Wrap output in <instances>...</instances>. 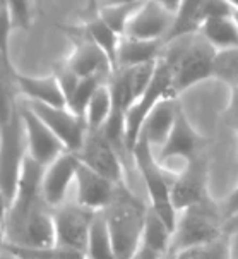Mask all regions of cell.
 <instances>
[{
  "label": "cell",
  "instance_id": "obj_42",
  "mask_svg": "<svg viewBox=\"0 0 238 259\" xmlns=\"http://www.w3.org/2000/svg\"><path fill=\"white\" fill-rule=\"evenodd\" d=\"M228 4L233 7V11H238V0H228Z\"/></svg>",
  "mask_w": 238,
  "mask_h": 259
},
{
  "label": "cell",
  "instance_id": "obj_17",
  "mask_svg": "<svg viewBox=\"0 0 238 259\" xmlns=\"http://www.w3.org/2000/svg\"><path fill=\"white\" fill-rule=\"evenodd\" d=\"M64 62L67 64L79 77L101 76L105 79H110L112 74L117 71L112 59H110L96 43H92L91 39H87L84 36H81V39L76 43L74 50L70 52V55Z\"/></svg>",
  "mask_w": 238,
  "mask_h": 259
},
{
  "label": "cell",
  "instance_id": "obj_14",
  "mask_svg": "<svg viewBox=\"0 0 238 259\" xmlns=\"http://www.w3.org/2000/svg\"><path fill=\"white\" fill-rule=\"evenodd\" d=\"M204 146H206V139L194 129V125L188 120L183 107L178 103L171 133L168 136V139H166V143L158 151L156 156L158 161L165 163V161L173 160V158H183L187 161L188 158L201 155Z\"/></svg>",
  "mask_w": 238,
  "mask_h": 259
},
{
  "label": "cell",
  "instance_id": "obj_10",
  "mask_svg": "<svg viewBox=\"0 0 238 259\" xmlns=\"http://www.w3.org/2000/svg\"><path fill=\"white\" fill-rule=\"evenodd\" d=\"M79 160L94 172L105 175L115 184H123V165L120 160V151L113 146L103 131H89L84 138L81 149L76 153Z\"/></svg>",
  "mask_w": 238,
  "mask_h": 259
},
{
  "label": "cell",
  "instance_id": "obj_39",
  "mask_svg": "<svg viewBox=\"0 0 238 259\" xmlns=\"http://www.w3.org/2000/svg\"><path fill=\"white\" fill-rule=\"evenodd\" d=\"M160 6H163L166 9V11L173 12V14H177V11L180 9V4H182V0H156Z\"/></svg>",
  "mask_w": 238,
  "mask_h": 259
},
{
  "label": "cell",
  "instance_id": "obj_8",
  "mask_svg": "<svg viewBox=\"0 0 238 259\" xmlns=\"http://www.w3.org/2000/svg\"><path fill=\"white\" fill-rule=\"evenodd\" d=\"M94 213V209L86 208L77 201L76 203L65 201L64 204L54 208L55 244L86 252Z\"/></svg>",
  "mask_w": 238,
  "mask_h": 259
},
{
  "label": "cell",
  "instance_id": "obj_44",
  "mask_svg": "<svg viewBox=\"0 0 238 259\" xmlns=\"http://www.w3.org/2000/svg\"><path fill=\"white\" fill-rule=\"evenodd\" d=\"M233 19H235L238 24V11H233Z\"/></svg>",
  "mask_w": 238,
  "mask_h": 259
},
{
  "label": "cell",
  "instance_id": "obj_1",
  "mask_svg": "<svg viewBox=\"0 0 238 259\" xmlns=\"http://www.w3.org/2000/svg\"><path fill=\"white\" fill-rule=\"evenodd\" d=\"M2 245L12 247H50L55 245L54 208L41 192L17 191L4 222Z\"/></svg>",
  "mask_w": 238,
  "mask_h": 259
},
{
  "label": "cell",
  "instance_id": "obj_33",
  "mask_svg": "<svg viewBox=\"0 0 238 259\" xmlns=\"http://www.w3.org/2000/svg\"><path fill=\"white\" fill-rule=\"evenodd\" d=\"M16 28H28L31 24V0H7Z\"/></svg>",
  "mask_w": 238,
  "mask_h": 259
},
{
  "label": "cell",
  "instance_id": "obj_16",
  "mask_svg": "<svg viewBox=\"0 0 238 259\" xmlns=\"http://www.w3.org/2000/svg\"><path fill=\"white\" fill-rule=\"evenodd\" d=\"M76 201L79 204L89 209L100 211L112 203L117 194L120 184L110 181L105 175L94 172L87 165L79 160L77 174H76Z\"/></svg>",
  "mask_w": 238,
  "mask_h": 259
},
{
  "label": "cell",
  "instance_id": "obj_30",
  "mask_svg": "<svg viewBox=\"0 0 238 259\" xmlns=\"http://www.w3.org/2000/svg\"><path fill=\"white\" fill-rule=\"evenodd\" d=\"M140 2L134 4H120V2H108L100 9L98 16L107 23L110 28L115 29V31L123 36L127 28V23L132 17V14L135 12V9L139 7Z\"/></svg>",
  "mask_w": 238,
  "mask_h": 259
},
{
  "label": "cell",
  "instance_id": "obj_35",
  "mask_svg": "<svg viewBox=\"0 0 238 259\" xmlns=\"http://www.w3.org/2000/svg\"><path fill=\"white\" fill-rule=\"evenodd\" d=\"M228 223H233V227L226 225V234L230 235L231 240V247H233V259H238V214L236 217L226 220Z\"/></svg>",
  "mask_w": 238,
  "mask_h": 259
},
{
  "label": "cell",
  "instance_id": "obj_45",
  "mask_svg": "<svg viewBox=\"0 0 238 259\" xmlns=\"http://www.w3.org/2000/svg\"><path fill=\"white\" fill-rule=\"evenodd\" d=\"M165 259H173V257H171V256H170V254H168V256H166Z\"/></svg>",
  "mask_w": 238,
  "mask_h": 259
},
{
  "label": "cell",
  "instance_id": "obj_22",
  "mask_svg": "<svg viewBox=\"0 0 238 259\" xmlns=\"http://www.w3.org/2000/svg\"><path fill=\"white\" fill-rule=\"evenodd\" d=\"M199 31L204 34L206 39L216 50H230L238 48V24L233 16L216 17V19L206 21L201 26Z\"/></svg>",
  "mask_w": 238,
  "mask_h": 259
},
{
  "label": "cell",
  "instance_id": "obj_27",
  "mask_svg": "<svg viewBox=\"0 0 238 259\" xmlns=\"http://www.w3.org/2000/svg\"><path fill=\"white\" fill-rule=\"evenodd\" d=\"M108 81L103 82V84L94 91V95H92L91 102L86 108L84 118H86V124L89 131L101 129V127L105 125V122L108 120L110 113H112L113 100H112V90H110Z\"/></svg>",
  "mask_w": 238,
  "mask_h": 259
},
{
  "label": "cell",
  "instance_id": "obj_38",
  "mask_svg": "<svg viewBox=\"0 0 238 259\" xmlns=\"http://www.w3.org/2000/svg\"><path fill=\"white\" fill-rule=\"evenodd\" d=\"M9 208H11V203H9L6 192L2 191V187H0V222H6V217H7V211Z\"/></svg>",
  "mask_w": 238,
  "mask_h": 259
},
{
  "label": "cell",
  "instance_id": "obj_34",
  "mask_svg": "<svg viewBox=\"0 0 238 259\" xmlns=\"http://www.w3.org/2000/svg\"><path fill=\"white\" fill-rule=\"evenodd\" d=\"M223 213H224V218H226V220H230V218L238 214V186L233 189L231 194L226 197V201H224Z\"/></svg>",
  "mask_w": 238,
  "mask_h": 259
},
{
  "label": "cell",
  "instance_id": "obj_47",
  "mask_svg": "<svg viewBox=\"0 0 238 259\" xmlns=\"http://www.w3.org/2000/svg\"><path fill=\"white\" fill-rule=\"evenodd\" d=\"M17 259H19V257H17Z\"/></svg>",
  "mask_w": 238,
  "mask_h": 259
},
{
  "label": "cell",
  "instance_id": "obj_9",
  "mask_svg": "<svg viewBox=\"0 0 238 259\" xmlns=\"http://www.w3.org/2000/svg\"><path fill=\"white\" fill-rule=\"evenodd\" d=\"M17 108H19V113L23 117L26 139H28V153L33 160H36L38 163L46 166L57 156H60L64 151H67V148L60 141L59 136L29 107V103L26 100L24 103H17Z\"/></svg>",
  "mask_w": 238,
  "mask_h": 259
},
{
  "label": "cell",
  "instance_id": "obj_25",
  "mask_svg": "<svg viewBox=\"0 0 238 259\" xmlns=\"http://www.w3.org/2000/svg\"><path fill=\"white\" fill-rule=\"evenodd\" d=\"M81 36H84L87 39H91L92 43H96V45L112 59V62L115 64V69H117V52H118V45H120L122 36L115 29H112L100 16H96L94 19L87 21L84 24Z\"/></svg>",
  "mask_w": 238,
  "mask_h": 259
},
{
  "label": "cell",
  "instance_id": "obj_5",
  "mask_svg": "<svg viewBox=\"0 0 238 259\" xmlns=\"http://www.w3.org/2000/svg\"><path fill=\"white\" fill-rule=\"evenodd\" d=\"M132 156H134L135 166H137L140 177L146 184L149 208L160 214L166 225L173 230L178 217L177 208H175L173 201H171V184H173L175 174L166 170L158 161L154 149L142 136L137 139V144L132 149Z\"/></svg>",
  "mask_w": 238,
  "mask_h": 259
},
{
  "label": "cell",
  "instance_id": "obj_26",
  "mask_svg": "<svg viewBox=\"0 0 238 259\" xmlns=\"http://www.w3.org/2000/svg\"><path fill=\"white\" fill-rule=\"evenodd\" d=\"M170 256L173 259H233V247L230 235L224 232L218 239L183 249V251L170 254Z\"/></svg>",
  "mask_w": 238,
  "mask_h": 259
},
{
  "label": "cell",
  "instance_id": "obj_21",
  "mask_svg": "<svg viewBox=\"0 0 238 259\" xmlns=\"http://www.w3.org/2000/svg\"><path fill=\"white\" fill-rule=\"evenodd\" d=\"M86 257L87 259H117L115 249H113L112 235L108 230V223L105 211L94 213L89 230V239H87V247H86Z\"/></svg>",
  "mask_w": 238,
  "mask_h": 259
},
{
  "label": "cell",
  "instance_id": "obj_12",
  "mask_svg": "<svg viewBox=\"0 0 238 259\" xmlns=\"http://www.w3.org/2000/svg\"><path fill=\"white\" fill-rule=\"evenodd\" d=\"M209 197L208 194V163L202 155L187 160L182 172L175 174L171 184V201L177 211Z\"/></svg>",
  "mask_w": 238,
  "mask_h": 259
},
{
  "label": "cell",
  "instance_id": "obj_36",
  "mask_svg": "<svg viewBox=\"0 0 238 259\" xmlns=\"http://www.w3.org/2000/svg\"><path fill=\"white\" fill-rule=\"evenodd\" d=\"M228 118L238 127V86L231 88L230 103H228Z\"/></svg>",
  "mask_w": 238,
  "mask_h": 259
},
{
  "label": "cell",
  "instance_id": "obj_37",
  "mask_svg": "<svg viewBox=\"0 0 238 259\" xmlns=\"http://www.w3.org/2000/svg\"><path fill=\"white\" fill-rule=\"evenodd\" d=\"M166 256H163V254L153 251V249H148L144 247V245H140L139 251L134 254V257L132 259H165Z\"/></svg>",
  "mask_w": 238,
  "mask_h": 259
},
{
  "label": "cell",
  "instance_id": "obj_28",
  "mask_svg": "<svg viewBox=\"0 0 238 259\" xmlns=\"http://www.w3.org/2000/svg\"><path fill=\"white\" fill-rule=\"evenodd\" d=\"M11 251L19 259H87L84 251L64 245H50V247H12V245H2Z\"/></svg>",
  "mask_w": 238,
  "mask_h": 259
},
{
  "label": "cell",
  "instance_id": "obj_23",
  "mask_svg": "<svg viewBox=\"0 0 238 259\" xmlns=\"http://www.w3.org/2000/svg\"><path fill=\"white\" fill-rule=\"evenodd\" d=\"M204 4L206 0H182L180 9L175 14L171 31L165 41L199 31L201 26L204 24Z\"/></svg>",
  "mask_w": 238,
  "mask_h": 259
},
{
  "label": "cell",
  "instance_id": "obj_19",
  "mask_svg": "<svg viewBox=\"0 0 238 259\" xmlns=\"http://www.w3.org/2000/svg\"><path fill=\"white\" fill-rule=\"evenodd\" d=\"M178 103H180L178 98H173V96L163 98L161 102L153 108L146 120H144L140 136L151 144L153 149L160 151L161 146L166 143V139H168L171 127H173V122H175V115H177Z\"/></svg>",
  "mask_w": 238,
  "mask_h": 259
},
{
  "label": "cell",
  "instance_id": "obj_31",
  "mask_svg": "<svg viewBox=\"0 0 238 259\" xmlns=\"http://www.w3.org/2000/svg\"><path fill=\"white\" fill-rule=\"evenodd\" d=\"M214 77L230 88L238 86V48L218 52L214 64Z\"/></svg>",
  "mask_w": 238,
  "mask_h": 259
},
{
  "label": "cell",
  "instance_id": "obj_32",
  "mask_svg": "<svg viewBox=\"0 0 238 259\" xmlns=\"http://www.w3.org/2000/svg\"><path fill=\"white\" fill-rule=\"evenodd\" d=\"M16 86L14 79L0 67V125L14 115L17 110V100H16Z\"/></svg>",
  "mask_w": 238,
  "mask_h": 259
},
{
  "label": "cell",
  "instance_id": "obj_15",
  "mask_svg": "<svg viewBox=\"0 0 238 259\" xmlns=\"http://www.w3.org/2000/svg\"><path fill=\"white\" fill-rule=\"evenodd\" d=\"M77 166L79 158L72 151H64L50 165L45 166V174H43L41 182V194L48 206L57 208V206L65 203L70 186L76 182Z\"/></svg>",
  "mask_w": 238,
  "mask_h": 259
},
{
  "label": "cell",
  "instance_id": "obj_7",
  "mask_svg": "<svg viewBox=\"0 0 238 259\" xmlns=\"http://www.w3.org/2000/svg\"><path fill=\"white\" fill-rule=\"evenodd\" d=\"M171 95V67L165 59H158L156 71L144 90V93L134 102L125 115V146L127 151L132 155V149L137 144V139L142 131L144 120L151 113V110L161 102L163 98H168ZM175 98V96H173Z\"/></svg>",
  "mask_w": 238,
  "mask_h": 259
},
{
  "label": "cell",
  "instance_id": "obj_3",
  "mask_svg": "<svg viewBox=\"0 0 238 259\" xmlns=\"http://www.w3.org/2000/svg\"><path fill=\"white\" fill-rule=\"evenodd\" d=\"M148 209L149 206L139 201L123 184L118 186L113 201L103 209L117 259H132L139 251Z\"/></svg>",
  "mask_w": 238,
  "mask_h": 259
},
{
  "label": "cell",
  "instance_id": "obj_4",
  "mask_svg": "<svg viewBox=\"0 0 238 259\" xmlns=\"http://www.w3.org/2000/svg\"><path fill=\"white\" fill-rule=\"evenodd\" d=\"M226 232V218L211 197L180 209L173 234H171L168 254H177L183 249L194 247L221 237Z\"/></svg>",
  "mask_w": 238,
  "mask_h": 259
},
{
  "label": "cell",
  "instance_id": "obj_6",
  "mask_svg": "<svg viewBox=\"0 0 238 259\" xmlns=\"http://www.w3.org/2000/svg\"><path fill=\"white\" fill-rule=\"evenodd\" d=\"M28 156V139L19 108L6 124L0 125V187L9 203L16 199L21 172Z\"/></svg>",
  "mask_w": 238,
  "mask_h": 259
},
{
  "label": "cell",
  "instance_id": "obj_41",
  "mask_svg": "<svg viewBox=\"0 0 238 259\" xmlns=\"http://www.w3.org/2000/svg\"><path fill=\"white\" fill-rule=\"evenodd\" d=\"M110 2H120V4H134V2H142V0H110Z\"/></svg>",
  "mask_w": 238,
  "mask_h": 259
},
{
  "label": "cell",
  "instance_id": "obj_43",
  "mask_svg": "<svg viewBox=\"0 0 238 259\" xmlns=\"http://www.w3.org/2000/svg\"><path fill=\"white\" fill-rule=\"evenodd\" d=\"M2 240H4V223L0 222V245H2Z\"/></svg>",
  "mask_w": 238,
  "mask_h": 259
},
{
  "label": "cell",
  "instance_id": "obj_29",
  "mask_svg": "<svg viewBox=\"0 0 238 259\" xmlns=\"http://www.w3.org/2000/svg\"><path fill=\"white\" fill-rule=\"evenodd\" d=\"M108 79L101 77V76H86V77H81L77 82V86L74 88V91L69 95L67 98V107L70 108L72 112H76L77 115L84 117L86 113V108L89 105L92 95L98 88L107 82Z\"/></svg>",
  "mask_w": 238,
  "mask_h": 259
},
{
  "label": "cell",
  "instance_id": "obj_24",
  "mask_svg": "<svg viewBox=\"0 0 238 259\" xmlns=\"http://www.w3.org/2000/svg\"><path fill=\"white\" fill-rule=\"evenodd\" d=\"M171 234H173V230L166 225L165 220L154 209L149 208L146 214V223H144L142 242H140V245L153 249V251L160 252L163 256H168Z\"/></svg>",
  "mask_w": 238,
  "mask_h": 259
},
{
  "label": "cell",
  "instance_id": "obj_18",
  "mask_svg": "<svg viewBox=\"0 0 238 259\" xmlns=\"http://www.w3.org/2000/svg\"><path fill=\"white\" fill-rule=\"evenodd\" d=\"M14 86L19 95H23L24 100L36 103L55 105V107H67V100L62 91V86L55 74L50 76H23L14 74Z\"/></svg>",
  "mask_w": 238,
  "mask_h": 259
},
{
  "label": "cell",
  "instance_id": "obj_13",
  "mask_svg": "<svg viewBox=\"0 0 238 259\" xmlns=\"http://www.w3.org/2000/svg\"><path fill=\"white\" fill-rule=\"evenodd\" d=\"M175 14L166 11L156 0H142L127 23L123 36L165 41L171 31Z\"/></svg>",
  "mask_w": 238,
  "mask_h": 259
},
{
  "label": "cell",
  "instance_id": "obj_40",
  "mask_svg": "<svg viewBox=\"0 0 238 259\" xmlns=\"http://www.w3.org/2000/svg\"><path fill=\"white\" fill-rule=\"evenodd\" d=\"M0 259H17V256H14L11 251H7L6 247L0 245Z\"/></svg>",
  "mask_w": 238,
  "mask_h": 259
},
{
  "label": "cell",
  "instance_id": "obj_20",
  "mask_svg": "<svg viewBox=\"0 0 238 259\" xmlns=\"http://www.w3.org/2000/svg\"><path fill=\"white\" fill-rule=\"evenodd\" d=\"M165 41L161 39H139L122 36L117 52V69L154 62L160 59Z\"/></svg>",
  "mask_w": 238,
  "mask_h": 259
},
{
  "label": "cell",
  "instance_id": "obj_2",
  "mask_svg": "<svg viewBox=\"0 0 238 259\" xmlns=\"http://www.w3.org/2000/svg\"><path fill=\"white\" fill-rule=\"evenodd\" d=\"M218 50L201 31L165 41L161 59L171 67V95L178 98L188 88L214 77Z\"/></svg>",
  "mask_w": 238,
  "mask_h": 259
},
{
  "label": "cell",
  "instance_id": "obj_11",
  "mask_svg": "<svg viewBox=\"0 0 238 259\" xmlns=\"http://www.w3.org/2000/svg\"><path fill=\"white\" fill-rule=\"evenodd\" d=\"M28 103L46 122V125L59 136L60 141L67 148V151L77 153L81 149L87 134V124L84 117L77 115L69 107H55V105L36 103V102H28Z\"/></svg>",
  "mask_w": 238,
  "mask_h": 259
},
{
  "label": "cell",
  "instance_id": "obj_46",
  "mask_svg": "<svg viewBox=\"0 0 238 259\" xmlns=\"http://www.w3.org/2000/svg\"><path fill=\"white\" fill-rule=\"evenodd\" d=\"M236 133H238V127H236Z\"/></svg>",
  "mask_w": 238,
  "mask_h": 259
}]
</instances>
